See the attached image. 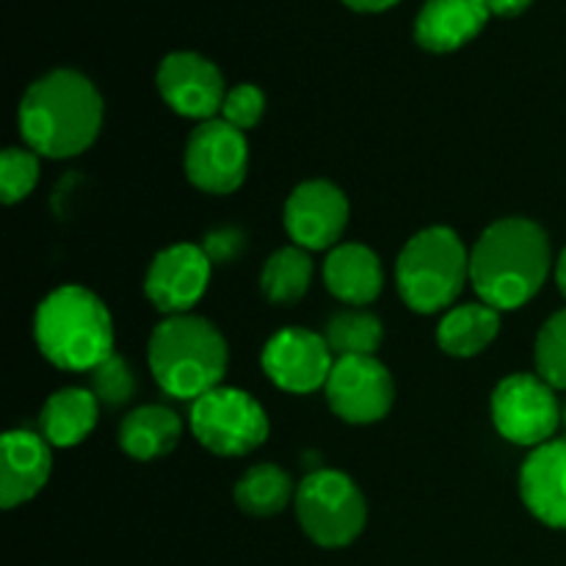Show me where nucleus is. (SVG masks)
Returning a JSON list of instances; mask_svg holds the SVG:
<instances>
[{
	"label": "nucleus",
	"instance_id": "c85d7f7f",
	"mask_svg": "<svg viewBox=\"0 0 566 566\" xmlns=\"http://www.w3.org/2000/svg\"><path fill=\"white\" fill-rule=\"evenodd\" d=\"M202 249L210 263H232L247 249V235L235 227H219V230L208 232Z\"/></svg>",
	"mask_w": 566,
	"mask_h": 566
},
{
	"label": "nucleus",
	"instance_id": "412c9836",
	"mask_svg": "<svg viewBox=\"0 0 566 566\" xmlns=\"http://www.w3.org/2000/svg\"><path fill=\"white\" fill-rule=\"evenodd\" d=\"M501 332V310L484 302L459 304L442 315L437 326V343L451 357H475Z\"/></svg>",
	"mask_w": 566,
	"mask_h": 566
},
{
	"label": "nucleus",
	"instance_id": "6ab92c4d",
	"mask_svg": "<svg viewBox=\"0 0 566 566\" xmlns=\"http://www.w3.org/2000/svg\"><path fill=\"white\" fill-rule=\"evenodd\" d=\"M99 420V401L92 390L64 387L42 407V437L55 448H72L86 440Z\"/></svg>",
	"mask_w": 566,
	"mask_h": 566
},
{
	"label": "nucleus",
	"instance_id": "aec40b11",
	"mask_svg": "<svg viewBox=\"0 0 566 566\" xmlns=\"http://www.w3.org/2000/svg\"><path fill=\"white\" fill-rule=\"evenodd\" d=\"M182 423L169 407H138L122 420L119 446L138 462H153L177 448Z\"/></svg>",
	"mask_w": 566,
	"mask_h": 566
},
{
	"label": "nucleus",
	"instance_id": "bb28decb",
	"mask_svg": "<svg viewBox=\"0 0 566 566\" xmlns=\"http://www.w3.org/2000/svg\"><path fill=\"white\" fill-rule=\"evenodd\" d=\"M92 392L103 407H125L136 392V376L122 357H108L92 370Z\"/></svg>",
	"mask_w": 566,
	"mask_h": 566
},
{
	"label": "nucleus",
	"instance_id": "393cba45",
	"mask_svg": "<svg viewBox=\"0 0 566 566\" xmlns=\"http://www.w3.org/2000/svg\"><path fill=\"white\" fill-rule=\"evenodd\" d=\"M536 376L553 390H566V310H558L536 337Z\"/></svg>",
	"mask_w": 566,
	"mask_h": 566
},
{
	"label": "nucleus",
	"instance_id": "6e6552de",
	"mask_svg": "<svg viewBox=\"0 0 566 566\" xmlns=\"http://www.w3.org/2000/svg\"><path fill=\"white\" fill-rule=\"evenodd\" d=\"M492 423L503 440L539 448L551 442L562 423V407L542 376L514 374L492 392Z\"/></svg>",
	"mask_w": 566,
	"mask_h": 566
},
{
	"label": "nucleus",
	"instance_id": "473e14b6",
	"mask_svg": "<svg viewBox=\"0 0 566 566\" xmlns=\"http://www.w3.org/2000/svg\"><path fill=\"white\" fill-rule=\"evenodd\" d=\"M564 420H566V412H564Z\"/></svg>",
	"mask_w": 566,
	"mask_h": 566
},
{
	"label": "nucleus",
	"instance_id": "dca6fc26",
	"mask_svg": "<svg viewBox=\"0 0 566 566\" xmlns=\"http://www.w3.org/2000/svg\"><path fill=\"white\" fill-rule=\"evenodd\" d=\"M53 470L50 442L42 434L17 429L3 434V459H0V503L17 509L33 501L44 490Z\"/></svg>",
	"mask_w": 566,
	"mask_h": 566
},
{
	"label": "nucleus",
	"instance_id": "20e7f679",
	"mask_svg": "<svg viewBox=\"0 0 566 566\" xmlns=\"http://www.w3.org/2000/svg\"><path fill=\"white\" fill-rule=\"evenodd\" d=\"M149 370L166 396L199 401L221 387L230 352L221 332L199 315H169L149 337Z\"/></svg>",
	"mask_w": 566,
	"mask_h": 566
},
{
	"label": "nucleus",
	"instance_id": "1a4fd4ad",
	"mask_svg": "<svg viewBox=\"0 0 566 566\" xmlns=\"http://www.w3.org/2000/svg\"><path fill=\"white\" fill-rule=\"evenodd\" d=\"M324 390L332 412L352 426L379 423L396 401V381L376 357H340Z\"/></svg>",
	"mask_w": 566,
	"mask_h": 566
},
{
	"label": "nucleus",
	"instance_id": "4be33fe9",
	"mask_svg": "<svg viewBox=\"0 0 566 566\" xmlns=\"http://www.w3.org/2000/svg\"><path fill=\"white\" fill-rule=\"evenodd\" d=\"M293 481L280 464H254L235 484V503L252 517H274L291 503Z\"/></svg>",
	"mask_w": 566,
	"mask_h": 566
},
{
	"label": "nucleus",
	"instance_id": "39448f33",
	"mask_svg": "<svg viewBox=\"0 0 566 566\" xmlns=\"http://www.w3.org/2000/svg\"><path fill=\"white\" fill-rule=\"evenodd\" d=\"M398 293L412 313L451 307L470 280V254L451 227H426L407 241L396 263Z\"/></svg>",
	"mask_w": 566,
	"mask_h": 566
},
{
	"label": "nucleus",
	"instance_id": "a878e982",
	"mask_svg": "<svg viewBox=\"0 0 566 566\" xmlns=\"http://www.w3.org/2000/svg\"><path fill=\"white\" fill-rule=\"evenodd\" d=\"M39 158L33 149L9 147L0 155V193L6 205H17L36 188Z\"/></svg>",
	"mask_w": 566,
	"mask_h": 566
},
{
	"label": "nucleus",
	"instance_id": "9b49d317",
	"mask_svg": "<svg viewBox=\"0 0 566 566\" xmlns=\"http://www.w3.org/2000/svg\"><path fill=\"white\" fill-rule=\"evenodd\" d=\"M332 368V348L324 335L302 329V326H285L269 337L263 348V370L280 390L315 392L326 387Z\"/></svg>",
	"mask_w": 566,
	"mask_h": 566
},
{
	"label": "nucleus",
	"instance_id": "cd10ccee",
	"mask_svg": "<svg viewBox=\"0 0 566 566\" xmlns=\"http://www.w3.org/2000/svg\"><path fill=\"white\" fill-rule=\"evenodd\" d=\"M265 114V94L254 83H241L230 88L221 105V119L238 130H252Z\"/></svg>",
	"mask_w": 566,
	"mask_h": 566
},
{
	"label": "nucleus",
	"instance_id": "7ed1b4c3",
	"mask_svg": "<svg viewBox=\"0 0 566 566\" xmlns=\"http://www.w3.org/2000/svg\"><path fill=\"white\" fill-rule=\"evenodd\" d=\"M36 346L55 368L94 370L114 357V321L88 287L61 285L42 298L33 318Z\"/></svg>",
	"mask_w": 566,
	"mask_h": 566
},
{
	"label": "nucleus",
	"instance_id": "5701e85b",
	"mask_svg": "<svg viewBox=\"0 0 566 566\" xmlns=\"http://www.w3.org/2000/svg\"><path fill=\"white\" fill-rule=\"evenodd\" d=\"M313 282V260L307 249L285 247L274 252L260 274V287L271 304H296Z\"/></svg>",
	"mask_w": 566,
	"mask_h": 566
},
{
	"label": "nucleus",
	"instance_id": "f257e3e1",
	"mask_svg": "<svg viewBox=\"0 0 566 566\" xmlns=\"http://www.w3.org/2000/svg\"><path fill=\"white\" fill-rule=\"evenodd\" d=\"M551 274V241L536 221L512 216L486 227L470 252V285L495 310H520Z\"/></svg>",
	"mask_w": 566,
	"mask_h": 566
},
{
	"label": "nucleus",
	"instance_id": "2eb2a0df",
	"mask_svg": "<svg viewBox=\"0 0 566 566\" xmlns=\"http://www.w3.org/2000/svg\"><path fill=\"white\" fill-rule=\"evenodd\" d=\"M520 495L539 523L566 531V440L534 448L520 470Z\"/></svg>",
	"mask_w": 566,
	"mask_h": 566
},
{
	"label": "nucleus",
	"instance_id": "423d86ee",
	"mask_svg": "<svg viewBox=\"0 0 566 566\" xmlns=\"http://www.w3.org/2000/svg\"><path fill=\"white\" fill-rule=\"evenodd\" d=\"M296 514L304 534L326 551L352 545L368 523L363 492L340 470L310 473L296 490Z\"/></svg>",
	"mask_w": 566,
	"mask_h": 566
},
{
	"label": "nucleus",
	"instance_id": "ddd939ff",
	"mask_svg": "<svg viewBox=\"0 0 566 566\" xmlns=\"http://www.w3.org/2000/svg\"><path fill=\"white\" fill-rule=\"evenodd\" d=\"M210 258L197 243H175L155 254L149 263L144 293L155 310L166 315H186L210 285Z\"/></svg>",
	"mask_w": 566,
	"mask_h": 566
},
{
	"label": "nucleus",
	"instance_id": "f03ea898",
	"mask_svg": "<svg viewBox=\"0 0 566 566\" xmlns=\"http://www.w3.org/2000/svg\"><path fill=\"white\" fill-rule=\"evenodd\" d=\"M17 122L22 142L36 155L75 158L103 127V97L81 72L53 70L28 86Z\"/></svg>",
	"mask_w": 566,
	"mask_h": 566
},
{
	"label": "nucleus",
	"instance_id": "a211bd4d",
	"mask_svg": "<svg viewBox=\"0 0 566 566\" xmlns=\"http://www.w3.org/2000/svg\"><path fill=\"white\" fill-rule=\"evenodd\" d=\"M326 291L348 307H365L385 287V271L374 249L365 243H337L324 263Z\"/></svg>",
	"mask_w": 566,
	"mask_h": 566
},
{
	"label": "nucleus",
	"instance_id": "f3484780",
	"mask_svg": "<svg viewBox=\"0 0 566 566\" xmlns=\"http://www.w3.org/2000/svg\"><path fill=\"white\" fill-rule=\"evenodd\" d=\"M490 14L486 0H426L415 20V39L431 53H451L479 36Z\"/></svg>",
	"mask_w": 566,
	"mask_h": 566
},
{
	"label": "nucleus",
	"instance_id": "b1692460",
	"mask_svg": "<svg viewBox=\"0 0 566 566\" xmlns=\"http://www.w3.org/2000/svg\"><path fill=\"white\" fill-rule=\"evenodd\" d=\"M332 354L340 357H374L385 340V326L374 313L363 307H348L326 321L324 332Z\"/></svg>",
	"mask_w": 566,
	"mask_h": 566
},
{
	"label": "nucleus",
	"instance_id": "f8f14e48",
	"mask_svg": "<svg viewBox=\"0 0 566 566\" xmlns=\"http://www.w3.org/2000/svg\"><path fill=\"white\" fill-rule=\"evenodd\" d=\"M158 92L175 114L208 122L221 111L227 97L224 75L213 61L199 53H169L158 66Z\"/></svg>",
	"mask_w": 566,
	"mask_h": 566
},
{
	"label": "nucleus",
	"instance_id": "2f4dec72",
	"mask_svg": "<svg viewBox=\"0 0 566 566\" xmlns=\"http://www.w3.org/2000/svg\"><path fill=\"white\" fill-rule=\"evenodd\" d=\"M556 282H558V291H562L564 298H566V249H564L562 258H558V263H556Z\"/></svg>",
	"mask_w": 566,
	"mask_h": 566
},
{
	"label": "nucleus",
	"instance_id": "4468645a",
	"mask_svg": "<svg viewBox=\"0 0 566 566\" xmlns=\"http://www.w3.org/2000/svg\"><path fill=\"white\" fill-rule=\"evenodd\" d=\"M348 224V199L335 182L307 180L287 197L285 230L307 252L335 249Z\"/></svg>",
	"mask_w": 566,
	"mask_h": 566
},
{
	"label": "nucleus",
	"instance_id": "c756f323",
	"mask_svg": "<svg viewBox=\"0 0 566 566\" xmlns=\"http://www.w3.org/2000/svg\"><path fill=\"white\" fill-rule=\"evenodd\" d=\"M534 0H486L492 14H501V17H514V14H523Z\"/></svg>",
	"mask_w": 566,
	"mask_h": 566
},
{
	"label": "nucleus",
	"instance_id": "7c9ffc66",
	"mask_svg": "<svg viewBox=\"0 0 566 566\" xmlns=\"http://www.w3.org/2000/svg\"><path fill=\"white\" fill-rule=\"evenodd\" d=\"M346 6H352V9L357 11H385L390 9V6H396L398 0H343Z\"/></svg>",
	"mask_w": 566,
	"mask_h": 566
},
{
	"label": "nucleus",
	"instance_id": "9d476101",
	"mask_svg": "<svg viewBox=\"0 0 566 566\" xmlns=\"http://www.w3.org/2000/svg\"><path fill=\"white\" fill-rule=\"evenodd\" d=\"M249 144L243 130L224 119H208L188 136L186 175L199 191L232 193L247 180Z\"/></svg>",
	"mask_w": 566,
	"mask_h": 566
},
{
	"label": "nucleus",
	"instance_id": "0eeeda50",
	"mask_svg": "<svg viewBox=\"0 0 566 566\" xmlns=\"http://www.w3.org/2000/svg\"><path fill=\"white\" fill-rule=\"evenodd\" d=\"M191 431L216 457H247L269 440L271 423L258 398L221 385L193 401Z\"/></svg>",
	"mask_w": 566,
	"mask_h": 566
}]
</instances>
